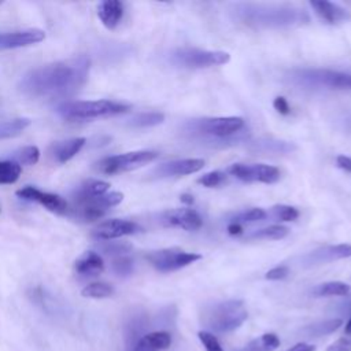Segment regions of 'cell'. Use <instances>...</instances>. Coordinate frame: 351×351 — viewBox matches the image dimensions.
Here are the masks:
<instances>
[{"label": "cell", "mask_w": 351, "mask_h": 351, "mask_svg": "<svg viewBox=\"0 0 351 351\" xmlns=\"http://www.w3.org/2000/svg\"><path fill=\"white\" fill-rule=\"evenodd\" d=\"M0 3H1V1H0Z\"/></svg>", "instance_id": "obj_48"}, {"label": "cell", "mask_w": 351, "mask_h": 351, "mask_svg": "<svg viewBox=\"0 0 351 351\" xmlns=\"http://www.w3.org/2000/svg\"><path fill=\"white\" fill-rule=\"evenodd\" d=\"M351 256V244H337V245H328L314 252H310L303 256L304 265H319L326 263L336 259H343Z\"/></svg>", "instance_id": "obj_16"}, {"label": "cell", "mask_w": 351, "mask_h": 351, "mask_svg": "<svg viewBox=\"0 0 351 351\" xmlns=\"http://www.w3.org/2000/svg\"><path fill=\"white\" fill-rule=\"evenodd\" d=\"M344 333L348 335V336H351V317L348 318V321H347V324H346V326H344Z\"/></svg>", "instance_id": "obj_46"}, {"label": "cell", "mask_w": 351, "mask_h": 351, "mask_svg": "<svg viewBox=\"0 0 351 351\" xmlns=\"http://www.w3.org/2000/svg\"><path fill=\"white\" fill-rule=\"evenodd\" d=\"M228 173L244 182L258 181L263 184H273L280 180V170L274 166L265 163H233L232 166H229Z\"/></svg>", "instance_id": "obj_10"}, {"label": "cell", "mask_w": 351, "mask_h": 351, "mask_svg": "<svg viewBox=\"0 0 351 351\" xmlns=\"http://www.w3.org/2000/svg\"><path fill=\"white\" fill-rule=\"evenodd\" d=\"M351 291V287L343 281H328L313 288L314 296H346Z\"/></svg>", "instance_id": "obj_24"}, {"label": "cell", "mask_w": 351, "mask_h": 351, "mask_svg": "<svg viewBox=\"0 0 351 351\" xmlns=\"http://www.w3.org/2000/svg\"><path fill=\"white\" fill-rule=\"evenodd\" d=\"M158 158L155 151H132L119 155H112L96 162L95 169L103 174H118L123 171L136 170L144 165L151 163Z\"/></svg>", "instance_id": "obj_8"}, {"label": "cell", "mask_w": 351, "mask_h": 351, "mask_svg": "<svg viewBox=\"0 0 351 351\" xmlns=\"http://www.w3.org/2000/svg\"><path fill=\"white\" fill-rule=\"evenodd\" d=\"M85 143H86V140L84 137H74V138H69V140H63V141H56L52 145L51 152L56 162L66 163L81 151V148L85 145Z\"/></svg>", "instance_id": "obj_21"}, {"label": "cell", "mask_w": 351, "mask_h": 351, "mask_svg": "<svg viewBox=\"0 0 351 351\" xmlns=\"http://www.w3.org/2000/svg\"><path fill=\"white\" fill-rule=\"evenodd\" d=\"M15 195L27 202H36L55 214H66L69 210L67 202L55 193L40 191L34 186H23L15 192Z\"/></svg>", "instance_id": "obj_11"}, {"label": "cell", "mask_w": 351, "mask_h": 351, "mask_svg": "<svg viewBox=\"0 0 351 351\" xmlns=\"http://www.w3.org/2000/svg\"><path fill=\"white\" fill-rule=\"evenodd\" d=\"M248 313L243 300H225L211 307L206 314V325L217 333H228L239 329Z\"/></svg>", "instance_id": "obj_5"}, {"label": "cell", "mask_w": 351, "mask_h": 351, "mask_svg": "<svg viewBox=\"0 0 351 351\" xmlns=\"http://www.w3.org/2000/svg\"><path fill=\"white\" fill-rule=\"evenodd\" d=\"M88 74L89 59L78 56L29 70L18 86L23 95L33 99H63L77 92L86 82Z\"/></svg>", "instance_id": "obj_1"}, {"label": "cell", "mask_w": 351, "mask_h": 351, "mask_svg": "<svg viewBox=\"0 0 351 351\" xmlns=\"http://www.w3.org/2000/svg\"><path fill=\"white\" fill-rule=\"evenodd\" d=\"M288 228L281 225H270L266 228H261L252 230L247 237L248 239H267V240H280L288 234Z\"/></svg>", "instance_id": "obj_26"}, {"label": "cell", "mask_w": 351, "mask_h": 351, "mask_svg": "<svg viewBox=\"0 0 351 351\" xmlns=\"http://www.w3.org/2000/svg\"><path fill=\"white\" fill-rule=\"evenodd\" d=\"M97 16L107 29L112 30L123 16V4L118 0H104L97 5Z\"/></svg>", "instance_id": "obj_19"}, {"label": "cell", "mask_w": 351, "mask_h": 351, "mask_svg": "<svg viewBox=\"0 0 351 351\" xmlns=\"http://www.w3.org/2000/svg\"><path fill=\"white\" fill-rule=\"evenodd\" d=\"M204 167V160L199 158L177 159L171 162L162 163L154 169L156 177H173V176H188L200 171Z\"/></svg>", "instance_id": "obj_14"}, {"label": "cell", "mask_w": 351, "mask_h": 351, "mask_svg": "<svg viewBox=\"0 0 351 351\" xmlns=\"http://www.w3.org/2000/svg\"><path fill=\"white\" fill-rule=\"evenodd\" d=\"M165 226L180 228L184 230H197L203 225L202 217L193 208H173L165 211L160 217Z\"/></svg>", "instance_id": "obj_13"}, {"label": "cell", "mask_w": 351, "mask_h": 351, "mask_svg": "<svg viewBox=\"0 0 351 351\" xmlns=\"http://www.w3.org/2000/svg\"><path fill=\"white\" fill-rule=\"evenodd\" d=\"M341 324H343V321L340 318H332V319L313 324V325L307 326L304 330L308 336H322V335H329V333L335 332L336 329H339L341 326Z\"/></svg>", "instance_id": "obj_29"}, {"label": "cell", "mask_w": 351, "mask_h": 351, "mask_svg": "<svg viewBox=\"0 0 351 351\" xmlns=\"http://www.w3.org/2000/svg\"><path fill=\"white\" fill-rule=\"evenodd\" d=\"M45 38V32L41 29H25L8 33H0V49H12L37 44Z\"/></svg>", "instance_id": "obj_15"}, {"label": "cell", "mask_w": 351, "mask_h": 351, "mask_svg": "<svg viewBox=\"0 0 351 351\" xmlns=\"http://www.w3.org/2000/svg\"><path fill=\"white\" fill-rule=\"evenodd\" d=\"M145 258L158 271L169 273L202 259V255L186 252L180 248H163L147 254Z\"/></svg>", "instance_id": "obj_9"}, {"label": "cell", "mask_w": 351, "mask_h": 351, "mask_svg": "<svg viewBox=\"0 0 351 351\" xmlns=\"http://www.w3.org/2000/svg\"><path fill=\"white\" fill-rule=\"evenodd\" d=\"M74 270L82 277H95L104 270L101 256L95 251H85L74 263Z\"/></svg>", "instance_id": "obj_18"}, {"label": "cell", "mask_w": 351, "mask_h": 351, "mask_svg": "<svg viewBox=\"0 0 351 351\" xmlns=\"http://www.w3.org/2000/svg\"><path fill=\"white\" fill-rule=\"evenodd\" d=\"M29 118H14L8 121H0V138H11L19 136L29 125Z\"/></svg>", "instance_id": "obj_25"}, {"label": "cell", "mask_w": 351, "mask_h": 351, "mask_svg": "<svg viewBox=\"0 0 351 351\" xmlns=\"http://www.w3.org/2000/svg\"><path fill=\"white\" fill-rule=\"evenodd\" d=\"M40 159V149L36 145H26L14 152V162L18 165L32 166L36 165Z\"/></svg>", "instance_id": "obj_31"}, {"label": "cell", "mask_w": 351, "mask_h": 351, "mask_svg": "<svg viewBox=\"0 0 351 351\" xmlns=\"http://www.w3.org/2000/svg\"><path fill=\"white\" fill-rule=\"evenodd\" d=\"M236 15L244 23L256 26H289L303 23L304 19H308L300 10L265 4H240L236 7Z\"/></svg>", "instance_id": "obj_3"}, {"label": "cell", "mask_w": 351, "mask_h": 351, "mask_svg": "<svg viewBox=\"0 0 351 351\" xmlns=\"http://www.w3.org/2000/svg\"><path fill=\"white\" fill-rule=\"evenodd\" d=\"M280 344L281 341L278 336L273 332H269L261 335L259 337L252 339L239 351H276L280 347Z\"/></svg>", "instance_id": "obj_23"}, {"label": "cell", "mask_w": 351, "mask_h": 351, "mask_svg": "<svg viewBox=\"0 0 351 351\" xmlns=\"http://www.w3.org/2000/svg\"><path fill=\"white\" fill-rule=\"evenodd\" d=\"M141 232V226L128 219H108L99 223L92 234L99 240H114L122 236H129Z\"/></svg>", "instance_id": "obj_12"}, {"label": "cell", "mask_w": 351, "mask_h": 351, "mask_svg": "<svg viewBox=\"0 0 351 351\" xmlns=\"http://www.w3.org/2000/svg\"><path fill=\"white\" fill-rule=\"evenodd\" d=\"M100 250L107 255H115L118 258L130 252L132 244L126 241H104L100 244Z\"/></svg>", "instance_id": "obj_33"}, {"label": "cell", "mask_w": 351, "mask_h": 351, "mask_svg": "<svg viewBox=\"0 0 351 351\" xmlns=\"http://www.w3.org/2000/svg\"><path fill=\"white\" fill-rule=\"evenodd\" d=\"M230 55L223 51H207L199 48H177L170 53V62L178 67L203 69L225 64Z\"/></svg>", "instance_id": "obj_7"}, {"label": "cell", "mask_w": 351, "mask_h": 351, "mask_svg": "<svg viewBox=\"0 0 351 351\" xmlns=\"http://www.w3.org/2000/svg\"><path fill=\"white\" fill-rule=\"evenodd\" d=\"M130 106L114 100H74L62 103L58 112L67 121H85L103 117H112L129 111Z\"/></svg>", "instance_id": "obj_4"}, {"label": "cell", "mask_w": 351, "mask_h": 351, "mask_svg": "<svg viewBox=\"0 0 351 351\" xmlns=\"http://www.w3.org/2000/svg\"><path fill=\"white\" fill-rule=\"evenodd\" d=\"M112 270L115 274L121 276V277H126L129 274H132L133 271V261L128 256H118L112 261Z\"/></svg>", "instance_id": "obj_35"}, {"label": "cell", "mask_w": 351, "mask_h": 351, "mask_svg": "<svg viewBox=\"0 0 351 351\" xmlns=\"http://www.w3.org/2000/svg\"><path fill=\"white\" fill-rule=\"evenodd\" d=\"M288 274H289V269H288L287 266H282V265H281V266H276V267L270 269V270L265 274V277H266V280L277 281V280L285 278Z\"/></svg>", "instance_id": "obj_39"}, {"label": "cell", "mask_w": 351, "mask_h": 351, "mask_svg": "<svg viewBox=\"0 0 351 351\" xmlns=\"http://www.w3.org/2000/svg\"><path fill=\"white\" fill-rule=\"evenodd\" d=\"M171 344V335L166 330H155L138 339L133 351H163Z\"/></svg>", "instance_id": "obj_20"}, {"label": "cell", "mask_w": 351, "mask_h": 351, "mask_svg": "<svg viewBox=\"0 0 351 351\" xmlns=\"http://www.w3.org/2000/svg\"><path fill=\"white\" fill-rule=\"evenodd\" d=\"M114 293V288L107 282H90L82 288L81 295L90 299H104Z\"/></svg>", "instance_id": "obj_27"}, {"label": "cell", "mask_w": 351, "mask_h": 351, "mask_svg": "<svg viewBox=\"0 0 351 351\" xmlns=\"http://www.w3.org/2000/svg\"><path fill=\"white\" fill-rule=\"evenodd\" d=\"M165 121V115L162 112H140L134 115L129 123L136 128H151L160 125Z\"/></svg>", "instance_id": "obj_30"}, {"label": "cell", "mask_w": 351, "mask_h": 351, "mask_svg": "<svg viewBox=\"0 0 351 351\" xmlns=\"http://www.w3.org/2000/svg\"><path fill=\"white\" fill-rule=\"evenodd\" d=\"M241 225H239V223H233V222H230L229 225H228V233L229 234H232V236H236V234H240L241 233Z\"/></svg>", "instance_id": "obj_44"}, {"label": "cell", "mask_w": 351, "mask_h": 351, "mask_svg": "<svg viewBox=\"0 0 351 351\" xmlns=\"http://www.w3.org/2000/svg\"><path fill=\"white\" fill-rule=\"evenodd\" d=\"M110 188V184L101 180H88L85 181L77 191L74 202L80 203V202H85L97 196H101L104 193H107Z\"/></svg>", "instance_id": "obj_22"}, {"label": "cell", "mask_w": 351, "mask_h": 351, "mask_svg": "<svg viewBox=\"0 0 351 351\" xmlns=\"http://www.w3.org/2000/svg\"><path fill=\"white\" fill-rule=\"evenodd\" d=\"M344 123L347 125V129H348V130H351V118H347V119L344 121Z\"/></svg>", "instance_id": "obj_47"}, {"label": "cell", "mask_w": 351, "mask_h": 351, "mask_svg": "<svg viewBox=\"0 0 351 351\" xmlns=\"http://www.w3.org/2000/svg\"><path fill=\"white\" fill-rule=\"evenodd\" d=\"M271 214L280 221H295L299 217V211L287 204H276L271 207Z\"/></svg>", "instance_id": "obj_34"}, {"label": "cell", "mask_w": 351, "mask_h": 351, "mask_svg": "<svg viewBox=\"0 0 351 351\" xmlns=\"http://www.w3.org/2000/svg\"><path fill=\"white\" fill-rule=\"evenodd\" d=\"M22 173L21 165L14 160L0 162V184H14L18 181Z\"/></svg>", "instance_id": "obj_28"}, {"label": "cell", "mask_w": 351, "mask_h": 351, "mask_svg": "<svg viewBox=\"0 0 351 351\" xmlns=\"http://www.w3.org/2000/svg\"><path fill=\"white\" fill-rule=\"evenodd\" d=\"M273 107H274V110H276L277 112H280V114H282V115H288V114L291 112V107H289L287 99L282 97V96H277V97L273 100Z\"/></svg>", "instance_id": "obj_41"}, {"label": "cell", "mask_w": 351, "mask_h": 351, "mask_svg": "<svg viewBox=\"0 0 351 351\" xmlns=\"http://www.w3.org/2000/svg\"><path fill=\"white\" fill-rule=\"evenodd\" d=\"M261 147L258 148L259 151H265V152H289L292 149H295V147L289 143L285 141H265V143H259Z\"/></svg>", "instance_id": "obj_38"}, {"label": "cell", "mask_w": 351, "mask_h": 351, "mask_svg": "<svg viewBox=\"0 0 351 351\" xmlns=\"http://www.w3.org/2000/svg\"><path fill=\"white\" fill-rule=\"evenodd\" d=\"M292 78L298 84L313 88L351 89V73L329 70V69H303L295 70Z\"/></svg>", "instance_id": "obj_6"}, {"label": "cell", "mask_w": 351, "mask_h": 351, "mask_svg": "<svg viewBox=\"0 0 351 351\" xmlns=\"http://www.w3.org/2000/svg\"><path fill=\"white\" fill-rule=\"evenodd\" d=\"M326 351H351V339L340 337L326 347Z\"/></svg>", "instance_id": "obj_40"}, {"label": "cell", "mask_w": 351, "mask_h": 351, "mask_svg": "<svg viewBox=\"0 0 351 351\" xmlns=\"http://www.w3.org/2000/svg\"><path fill=\"white\" fill-rule=\"evenodd\" d=\"M197 337L206 351H223L217 336L208 330H199Z\"/></svg>", "instance_id": "obj_36"}, {"label": "cell", "mask_w": 351, "mask_h": 351, "mask_svg": "<svg viewBox=\"0 0 351 351\" xmlns=\"http://www.w3.org/2000/svg\"><path fill=\"white\" fill-rule=\"evenodd\" d=\"M244 119L241 117H214L199 118L188 121L184 125V132L188 134L203 138L204 143L211 145H229L245 138Z\"/></svg>", "instance_id": "obj_2"}, {"label": "cell", "mask_w": 351, "mask_h": 351, "mask_svg": "<svg viewBox=\"0 0 351 351\" xmlns=\"http://www.w3.org/2000/svg\"><path fill=\"white\" fill-rule=\"evenodd\" d=\"M317 347L314 344H310V343H304V341H299L296 344H293L292 347H289L288 350L285 351H315Z\"/></svg>", "instance_id": "obj_42"}, {"label": "cell", "mask_w": 351, "mask_h": 351, "mask_svg": "<svg viewBox=\"0 0 351 351\" xmlns=\"http://www.w3.org/2000/svg\"><path fill=\"white\" fill-rule=\"evenodd\" d=\"M225 174L222 171H210V173H206L203 174L202 177L197 178V182L202 184L203 186H207V188H214V186H218L221 185L223 181H225Z\"/></svg>", "instance_id": "obj_37"}, {"label": "cell", "mask_w": 351, "mask_h": 351, "mask_svg": "<svg viewBox=\"0 0 351 351\" xmlns=\"http://www.w3.org/2000/svg\"><path fill=\"white\" fill-rule=\"evenodd\" d=\"M180 200H181L182 203H185V204H192V203H193V196L189 195V193H182V195L180 196Z\"/></svg>", "instance_id": "obj_45"}, {"label": "cell", "mask_w": 351, "mask_h": 351, "mask_svg": "<svg viewBox=\"0 0 351 351\" xmlns=\"http://www.w3.org/2000/svg\"><path fill=\"white\" fill-rule=\"evenodd\" d=\"M310 5L321 19H324L330 25L343 23L351 19V14L336 3H330L325 0H314V1H310Z\"/></svg>", "instance_id": "obj_17"}, {"label": "cell", "mask_w": 351, "mask_h": 351, "mask_svg": "<svg viewBox=\"0 0 351 351\" xmlns=\"http://www.w3.org/2000/svg\"><path fill=\"white\" fill-rule=\"evenodd\" d=\"M336 163L340 169L346 170V171H351V158L346 156V155H339L336 158Z\"/></svg>", "instance_id": "obj_43"}, {"label": "cell", "mask_w": 351, "mask_h": 351, "mask_svg": "<svg viewBox=\"0 0 351 351\" xmlns=\"http://www.w3.org/2000/svg\"><path fill=\"white\" fill-rule=\"evenodd\" d=\"M265 218H266V211L265 210H262V208H250V210H244V211L237 213L232 218V222L243 225V223H247V222H258V221H262Z\"/></svg>", "instance_id": "obj_32"}]
</instances>
